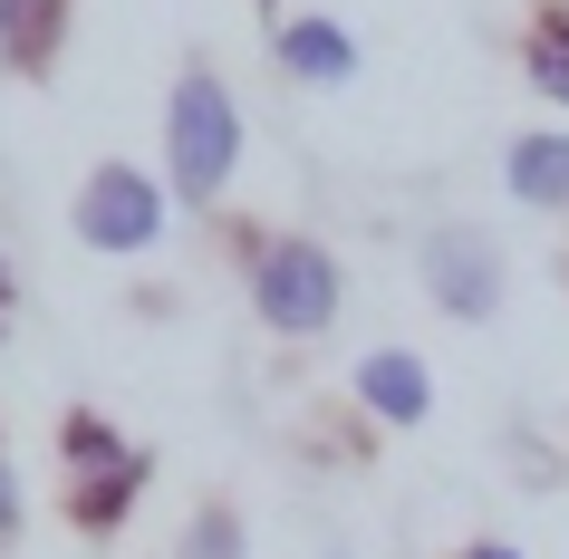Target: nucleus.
I'll list each match as a JSON object with an SVG mask.
<instances>
[{
	"mask_svg": "<svg viewBox=\"0 0 569 559\" xmlns=\"http://www.w3.org/2000/svg\"><path fill=\"white\" fill-rule=\"evenodd\" d=\"M463 559H511V550H463Z\"/></svg>",
	"mask_w": 569,
	"mask_h": 559,
	"instance_id": "obj_11",
	"label": "nucleus"
},
{
	"mask_svg": "<svg viewBox=\"0 0 569 559\" xmlns=\"http://www.w3.org/2000/svg\"><path fill=\"white\" fill-rule=\"evenodd\" d=\"M425 270H435L445 309H463V319H482V309H492V251H482V232H435Z\"/></svg>",
	"mask_w": 569,
	"mask_h": 559,
	"instance_id": "obj_4",
	"label": "nucleus"
},
{
	"mask_svg": "<svg viewBox=\"0 0 569 559\" xmlns=\"http://www.w3.org/2000/svg\"><path fill=\"white\" fill-rule=\"evenodd\" d=\"M531 78L569 107V30H540V39H531Z\"/></svg>",
	"mask_w": 569,
	"mask_h": 559,
	"instance_id": "obj_8",
	"label": "nucleus"
},
{
	"mask_svg": "<svg viewBox=\"0 0 569 559\" xmlns=\"http://www.w3.org/2000/svg\"><path fill=\"white\" fill-rule=\"evenodd\" d=\"M261 319L270 328H290V338H309V328H329V309H338V270H329V251H309V241H280L261 261Z\"/></svg>",
	"mask_w": 569,
	"mask_h": 559,
	"instance_id": "obj_3",
	"label": "nucleus"
},
{
	"mask_svg": "<svg viewBox=\"0 0 569 559\" xmlns=\"http://www.w3.org/2000/svg\"><path fill=\"white\" fill-rule=\"evenodd\" d=\"M20 521V482H10V463H0V530Z\"/></svg>",
	"mask_w": 569,
	"mask_h": 559,
	"instance_id": "obj_10",
	"label": "nucleus"
},
{
	"mask_svg": "<svg viewBox=\"0 0 569 559\" xmlns=\"http://www.w3.org/2000/svg\"><path fill=\"white\" fill-rule=\"evenodd\" d=\"M154 232H164V193L136 164H97L88 193H78V241H97V251H146Z\"/></svg>",
	"mask_w": 569,
	"mask_h": 559,
	"instance_id": "obj_2",
	"label": "nucleus"
},
{
	"mask_svg": "<svg viewBox=\"0 0 569 559\" xmlns=\"http://www.w3.org/2000/svg\"><path fill=\"white\" fill-rule=\"evenodd\" d=\"M502 174L521 203H569V136H521Z\"/></svg>",
	"mask_w": 569,
	"mask_h": 559,
	"instance_id": "obj_6",
	"label": "nucleus"
},
{
	"mask_svg": "<svg viewBox=\"0 0 569 559\" xmlns=\"http://www.w3.org/2000/svg\"><path fill=\"white\" fill-rule=\"evenodd\" d=\"M280 59L300 68V78H348V68H358V49H348V30H338V20H290V30H280Z\"/></svg>",
	"mask_w": 569,
	"mask_h": 559,
	"instance_id": "obj_7",
	"label": "nucleus"
},
{
	"mask_svg": "<svg viewBox=\"0 0 569 559\" xmlns=\"http://www.w3.org/2000/svg\"><path fill=\"white\" fill-rule=\"evenodd\" d=\"M193 559H232V530L212 521V530H193Z\"/></svg>",
	"mask_w": 569,
	"mask_h": 559,
	"instance_id": "obj_9",
	"label": "nucleus"
},
{
	"mask_svg": "<svg viewBox=\"0 0 569 559\" xmlns=\"http://www.w3.org/2000/svg\"><path fill=\"white\" fill-rule=\"evenodd\" d=\"M358 396H367V406H377V415H387V425H416V415L435 406V386H425V367H416V357H406V348L367 357V367H358Z\"/></svg>",
	"mask_w": 569,
	"mask_h": 559,
	"instance_id": "obj_5",
	"label": "nucleus"
},
{
	"mask_svg": "<svg viewBox=\"0 0 569 559\" xmlns=\"http://www.w3.org/2000/svg\"><path fill=\"white\" fill-rule=\"evenodd\" d=\"M164 136H174V193H193V203L222 193V174H232V154H241V126H232L222 78L193 68V78L174 88V126H164Z\"/></svg>",
	"mask_w": 569,
	"mask_h": 559,
	"instance_id": "obj_1",
	"label": "nucleus"
}]
</instances>
